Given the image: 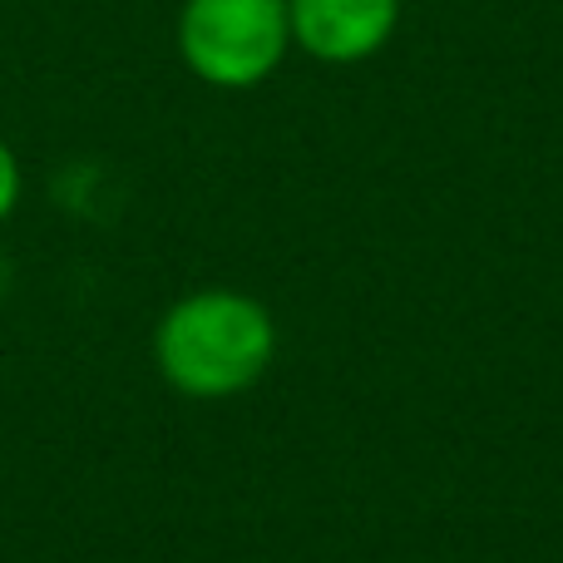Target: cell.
Returning <instances> with one entry per match:
<instances>
[{
    "label": "cell",
    "instance_id": "1",
    "mask_svg": "<svg viewBox=\"0 0 563 563\" xmlns=\"http://www.w3.org/2000/svg\"><path fill=\"white\" fill-rule=\"evenodd\" d=\"M273 317L263 301L228 287L188 291L168 307V317L154 331L158 371L184 396H238L247 390L273 361Z\"/></svg>",
    "mask_w": 563,
    "mask_h": 563
},
{
    "label": "cell",
    "instance_id": "2",
    "mask_svg": "<svg viewBox=\"0 0 563 563\" xmlns=\"http://www.w3.org/2000/svg\"><path fill=\"white\" fill-rule=\"evenodd\" d=\"M174 40L203 85L253 89L291 49L287 0H184Z\"/></svg>",
    "mask_w": 563,
    "mask_h": 563
},
{
    "label": "cell",
    "instance_id": "3",
    "mask_svg": "<svg viewBox=\"0 0 563 563\" xmlns=\"http://www.w3.org/2000/svg\"><path fill=\"white\" fill-rule=\"evenodd\" d=\"M291 45L321 65H356L386 49L400 25V0H287Z\"/></svg>",
    "mask_w": 563,
    "mask_h": 563
},
{
    "label": "cell",
    "instance_id": "4",
    "mask_svg": "<svg viewBox=\"0 0 563 563\" xmlns=\"http://www.w3.org/2000/svg\"><path fill=\"white\" fill-rule=\"evenodd\" d=\"M15 203H20V158H15V148L0 139V223L15 213Z\"/></svg>",
    "mask_w": 563,
    "mask_h": 563
},
{
    "label": "cell",
    "instance_id": "5",
    "mask_svg": "<svg viewBox=\"0 0 563 563\" xmlns=\"http://www.w3.org/2000/svg\"><path fill=\"white\" fill-rule=\"evenodd\" d=\"M5 287H10V263L0 257V291H5Z\"/></svg>",
    "mask_w": 563,
    "mask_h": 563
}]
</instances>
